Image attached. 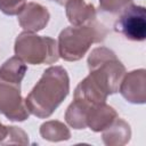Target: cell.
Wrapping results in <instances>:
<instances>
[{
	"label": "cell",
	"mask_w": 146,
	"mask_h": 146,
	"mask_svg": "<svg viewBox=\"0 0 146 146\" xmlns=\"http://www.w3.org/2000/svg\"><path fill=\"white\" fill-rule=\"evenodd\" d=\"M90 78L107 94L119 91V87L125 67L116 57L115 52L106 47H97L91 50L87 59Z\"/></svg>",
	"instance_id": "obj_3"
},
{
	"label": "cell",
	"mask_w": 146,
	"mask_h": 146,
	"mask_svg": "<svg viewBox=\"0 0 146 146\" xmlns=\"http://www.w3.org/2000/svg\"><path fill=\"white\" fill-rule=\"evenodd\" d=\"M2 145H8V144H21V145H27L29 144V136L27 133L22 130L18 127L10 125L8 127L7 136L1 143Z\"/></svg>",
	"instance_id": "obj_16"
},
{
	"label": "cell",
	"mask_w": 146,
	"mask_h": 146,
	"mask_svg": "<svg viewBox=\"0 0 146 146\" xmlns=\"http://www.w3.org/2000/svg\"><path fill=\"white\" fill-rule=\"evenodd\" d=\"M7 131H8V127H7V125H3V124L0 122V144H1V143L3 141V139L6 138Z\"/></svg>",
	"instance_id": "obj_19"
},
{
	"label": "cell",
	"mask_w": 146,
	"mask_h": 146,
	"mask_svg": "<svg viewBox=\"0 0 146 146\" xmlns=\"http://www.w3.org/2000/svg\"><path fill=\"white\" fill-rule=\"evenodd\" d=\"M102 137L107 146H123L130 140L131 129L124 120L116 117L111 125L103 130Z\"/></svg>",
	"instance_id": "obj_12"
},
{
	"label": "cell",
	"mask_w": 146,
	"mask_h": 146,
	"mask_svg": "<svg viewBox=\"0 0 146 146\" xmlns=\"http://www.w3.org/2000/svg\"><path fill=\"white\" fill-rule=\"evenodd\" d=\"M106 36V30L96 21L82 26H68L58 35V54L66 62L80 60L92 43L100 42Z\"/></svg>",
	"instance_id": "obj_2"
},
{
	"label": "cell",
	"mask_w": 146,
	"mask_h": 146,
	"mask_svg": "<svg viewBox=\"0 0 146 146\" xmlns=\"http://www.w3.org/2000/svg\"><path fill=\"white\" fill-rule=\"evenodd\" d=\"M107 96L108 95L90 78V75L80 81L74 90V99H79L91 105L106 103Z\"/></svg>",
	"instance_id": "obj_11"
},
{
	"label": "cell",
	"mask_w": 146,
	"mask_h": 146,
	"mask_svg": "<svg viewBox=\"0 0 146 146\" xmlns=\"http://www.w3.org/2000/svg\"><path fill=\"white\" fill-rule=\"evenodd\" d=\"M26 0H0V10L8 16L18 15L25 7Z\"/></svg>",
	"instance_id": "obj_18"
},
{
	"label": "cell",
	"mask_w": 146,
	"mask_h": 146,
	"mask_svg": "<svg viewBox=\"0 0 146 146\" xmlns=\"http://www.w3.org/2000/svg\"><path fill=\"white\" fill-rule=\"evenodd\" d=\"M65 13L72 26L88 25L96 21V9L92 3L84 0H67Z\"/></svg>",
	"instance_id": "obj_9"
},
{
	"label": "cell",
	"mask_w": 146,
	"mask_h": 146,
	"mask_svg": "<svg viewBox=\"0 0 146 146\" xmlns=\"http://www.w3.org/2000/svg\"><path fill=\"white\" fill-rule=\"evenodd\" d=\"M52 1H55L56 3H58V5H60V6H64L67 0H52Z\"/></svg>",
	"instance_id": "obj_20"
},
{
	"label": "cell",
	"mask_w": 146,
	"mask_h": 146,
	"mask_svg": "<svg viewBox=\"0 0 146 146\" xmlns=\"http://www.w3.org/2000/svg\"><path fill=\"white\" fill-rule=\"evenodd\" d=\"M114 30L131 41H144L146 39L145 7L130 3L121 11L114 24Z\"/></svg>",
	"instance_id": "obj_6"
},
{
	"label": "cell",
	"mask_w": 146,
	"mask_h": 146,
	"mask_svg": "<svg viewBox=\"0 0 146 146\" xmlns=\"http://www.w3.org/2000/svg\"><path fill=\"white\" fill-rule=\"evenodd\" d=\"M91 104L74 99L65 112V121L73 129L81 130L87 128V112Z\"/></svg>",
	"instance_id": "obj_13"
},
{
	"label": "cell",
	"mask_w": 146,
	"mask_h": 146,
	"mask_svg": "<svg viewBox=\"0 0 146 146\" xmlns=\"http://www.w3.org/2000/svg\"><path fill=\"white\" fill-rule=\"evenodd\" d=\"M50 18L48 9L36 2H29L18 14V23L26 32H39L43 30Z\"/></svg>",
	"instance_id": "obj_8"
},
{
	"label": "cell",
	"mask_w": 146,
	"mask_h": 146,
	"mask_svg": "<svg viewBox=\"0 0 146 146\" xmlns=\"http://www.w3.org/2000/svg\"><path fill=\"white\" fill-rule=\"evenodd\" d=\"M132 3V0H99V8L103 11L116 14Z\"/></svg>",
	"instance_id": "obj_17"
},
{
	"label": "cell",
	"mask_w": 146,
	"mask_h": 146,
	"mask_svg": "<svg viewBox=\"0 0 146 146\" xmlns=\"http://www.w3.org/2000/svg\"><path fill=\"white\" fill-rule=\"evenodd\" d=\"M119 117L116 111L106 103L95 104L88 108L87 112V127L95 132H100L111 125L114 120Z\"/></svg>",
	"instance_id": "obj_10"
},
{
	"label": "cell",
	"mask_w": 146,
	"mask_h": 146,
	"mask_svg": "<svg viewBox=\"0 0 146 146\" xmlns=\"http://www.w3.org/2000/svg\"><path fill=\"white\" fill-rule=\"evenodd\" d=\"M14 50L17 57L32 65L54 64L59 58L58 44L55 39L26 31L17 35Z\"/></svg>",
	"instance_id": "obj_4"
},
{
	"label": "cell",
	"mask_w": 146,
	"mask_h": 146,
	"mask_svg": "<svg viewBox=\"0 0 146 146\" xmlns=\"http://www.w3.org/2000/svg\"><path fill=\"white\" fill-rule=\"evenodd\" d=\"M40 136L49 141H64L71 138V131L63 122L50 120L40 125Z\"/></svg>",
	"instance_id": "obj_15"
},
{
	"label": "cell",
	"mask_w": 146,
	"mask_h": 146,
	"mask_svg": "<svg viewBox=\"0 0 146 146\" xmlns=\"http://www.w3.org/2000/svg\"><path fill=\"white\" fill-rule=\"evenodd\" d=\"M0 114L8 120L23 122L29 119L30 112L25 99L21 95V84L10 82L0 76Z\"/></svg>",
	"instance_id": "obj_5"
},
{
	"label": "cell",
	"mask_w": 146,
	"mask_h": 146,
	"mask_svg": "<svg viewBox=\"0 0 146 146\" xmlns=\"http://www.w3.org/2000/svg\"><path fill=\"white\" fill-rule=\"evenodd\" d=\"M26 71H27V66L25 62H23L19 57L14 56L7 59L0 66V76L10 82L21 84L22 80L25 76Z\"/></svg>",
	"instance_id": "obj_14"
},
{
	"label": "cell",
	"mask_w": 146,
	"mask_h": 146,
	"mask_svg": "<svg viewBox=\"0 0 146 146\" xmlns=\"http://www.w3.org/2000/svg\"><path fill=\"white\" fill-rule=\"evenodd\" d=\"M119 91L122 97L132 104H145L146 102V71L133 70L125 73L121 80Z\"/></svg>",
	"instance_id": "obj_7"
},
{
	"label": "cell",
	"mask_w": 146,
	"mask_h": 146,
	"mask_svg": "<svg viewBox=\"0 0 146 146\" xmlns=\"http://www.w3.org/2000/svg\"><path fill=\"white\" fill-rule=\"evenodd\" d=\"M70 92V78L62 66H50L42 73L40 80L25 98L30 114L49 117L63 103Z\"/></svg>",
	"instance_id": "obj_1"
}]
</instances>
